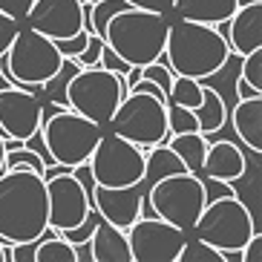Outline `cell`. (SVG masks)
I'll return each instance as SVG.
<instances>
[{
	"label": "cell",
	"mask_w": 262,
	"mask_h": 262,
	"mask_svg": "<svg viewBox=\"0 0 262 262\" xmlns=\"http://www.w3.org/2000/svg\"><path fill=\"white\" fill-rule=\"evenodd\" d=\"M49 228L47 182L29 167L0 173V242H29Z\"/></svg>",
	"instance_id": "1"
},
{
	"label": "cell",
	"mask_w": 262,
	"mask_h": 262,
	"mask_svg": "<svg viewBox=\"0 0 262 262\" xmlns=\"http://www.w3.org/2000/svg\"><path fill=\"white\" fill-rule=\"evenodd\" d=\"M228 55H231L228 40L210 24L187 20V17H179L170 24L167 40H164V58L173 75H187L199 81L210 78L222 70Z\"/></svg>",
	"instance_id": "2"
},
{
	"label": "cell",
	"mask_w": 262,
	"mask_h": 262,
	"mask_svg": "<svg viewBox=\"0 0 262 262\" xmlns=\"http://www.w3.org/2000/svg\"><path fill=\"white\" fill-rule=\"evenodd\" d=\"M170 20L162 12L124 6L107 20L104 43L118 52L130 67H147L164 55Z\"/></svg>",
	"instance_id": "3"
},
{
	"label": "cell",
	"mask_w": 262,
	"mask_h": 262,
	"mask_svg": "<svg viewBox=\"0 0 262 262\" xmlns=\"http://www.w3.org/2000/svg\"><path fill=\"white\" fill-rule=\"evenodd\" d=\"M61 61L63 55L55 49V40L26 26V29H17L15 40L0 55V72L9 78L12 86L38 95L40 84L58 72Z\"/></svg>",
	"instance_id": "4"
},
{
	"label": "cell",
	"mask_w": 262,
	"mask_h": 262,
	"mask_svg": "<svg viewBox=\"0 0 262 262\" xmlns=\"http://www.w3.org/2000/svg\"><path fill=\"white\" fill-rule=\"evenodd\" d=\"M40 136L47 141V150L55 162L75 164L86 162L101 139V124L90 121L86 116L70 107L40 110Z\"/></svg>",
	"instance_id": "5"
},
{
	"label": "cell",
	"mask_w": 262,
	"mask_h": 262,
	"mask_svg": "<svg viewBox=\"0 0 262 262\" xmlns=\"http://www.w3.org/2000/svg\"><path fill=\"white\" fill-rule=\"evenodd\" d=\"M193 231L199 239H205L208 245H213L216 251L225 254V251H242L245 242L251 239V233L259 231V228H256L248 205H242L231 193V196L205 202Z\"/></svg>",
	"instance_id": "6"
},
{
	"label": "cell",
	"mask_w": 262,
	"mask_h": 262,
	"mask_svg": "<svg viewBox=\"0 0 262 262\" xmlns=\"http://www.w3.org/2000/svg\"><path fill=\"white\" fill-rule=\"evenodd\" d=\"M124 93V75L104 67H81L67 86V107L104 127L110 124Z\"/></svg>",
	"instance_id": "7"
},
{
	"label": "cell",
	"mask_w": 262,
	"mask_h": 262,
	"mask_svg": "<svg viewBox=\"0 0 262 262\" xmlns=\"http://www.w3.org/2000/svg\"><path fill=\"white\" fill-rule=\"evenodd\" d=\"M147 202L159 219L176 225L182 231H193V225L205 208V185L196 173H173L150 185Z\"/></svg>",
	"instance_id": "8"
},
{
	"label": "cell",
	"mask_w": 262,
	"mask_h": 262,
	"mask_svg": "<svg viewBox=\"0 0 262 262\" xmlns=\"http://www.w3.org/2000/svg\"><path fill=\"white\" fill-rule=\"evenodd\" d=\"M113 133L124 136V139L136 141L139 147H153L162 144L170 136L167 130V101L150 93H139L133 90L130 95H124L118 101L116 113L110 118Z\"/></svg>",
	"instance_id": "9"
},
{
	"label": "cell",
	"mask_w": 262,
	"mask_h": 262,
	"mask_svg": "<svg viewBox=\"0 0 262 262\" xmlns=\"http://www.w3.org/2000/svg\"><path fill=\"white\" fill-rule=\"evenodd\" d=\"M90 170L95 176V185L107 187H124V185H139L144 173V153L139 144L124 139L118 133L104 136L101 133L95 150L90 153Z\"/></svg>",
	"instance_id": "10"
},
{
	"label": "cell",
	"mask_w": 262,
	"mask_h": 262,
	"mask_svg": "<svg viewBox=\"0 0 262 262\" xmlns=\"http://www.w3.org/2000/svg\"><path fill=\"white\" fill-rule=\"evenodd\" d=\"M124 233L130 242L133 262H176L187 239L182 228L164 222L159 216H147V219L139 216Z\"/></svg>",
	"instance_id": "11"
},
{
	"label": "cell",
	"mask_w": 262,
	"mask_h": 262,
	"mask_svg": "<svg viewBox=\"0 0 262 262\" xmlns=\"http://www.w3.org/2000/svg\"><path fill=\"white\" fill-rule=\"evenodd\" d=\"M47 202H49V228H55L58 233L81 225L90 213V208H93L90 196L75 182L72 173L47 179Z\"/></svg>",
	"instance_id": "12"
},
{
	"label": "cell",
	"mask_w": 262,
	"mask_h": 262,
	"mask_svg": "<svg viewBox=\"0 0 262 262\" xmlns=\"http://www.w3.org/2000/svg\"><path fill=\"white\" fill-rule=\"evenodd\" d=\"M0 127L3 139L26 141L32 133L40 130V101L35 93H26L20 86H3L0 90Z\"/></svg>",
	"instance_id": "13"
},
{
	"label": "cell",
	"mask_w": 262,
	"mask_h": 262,
	"mask_svg": "<svg viewBox=\"0 0 262 262\" xmlns=\"http://www.w3.org/2000/svg\"><path fill=\"white\" fill-rule=\"evenodd\" d=\"M24 20L52 40L70 38L81 32V0H32Z\"/></svg>",
	"instance_id": "14"
},
{
	"label": "cell",
	"mask_w": 262,
	"mask_h": 262,
	"mask_svg": "<svg viewBox=\"0 0 262 262\" xmlns=\"http://www.w3.org/2000/svg\"><path fill=\"white\" fill-rule=\"evenodd\" d=\"M141 182L139 185H124V187H107L95 185L93 187V208L98 210L101 219L127 231L136 219L141 216Z\"/></svg>",
	"instance_id": "15"
},
{
	"label": "cell",
	"mask_w": 262,
	"mask_h": 262,
	"mask_svg": "<svg viewBox=\"0 0 262 262\" xmlns=\"http://www.w3.org/2000/svg\"><path fill=\"white\" fill-rule=\"evenodd\" d=\"M228 47L236 55H248L262 47V0L236 6L228 17Z\"/></svg>",
	"instance_id": "16"
},
{
	"label": "cell",
	"mask_w": 262,
	"mask_h": 262,
	"mask_svg": "<svg viewBox=\"0 0 262 262\" xmlns=\"http://www.w3.org/2000/svg\"><path fill=\"white\" fill-rule=\"evenodd\" d=\"M248 162L239 153V147L233 141H210L205 150V162H202V173L208 179H219V182H239L245 176Z\"/></svg>",
	"instance_id": "17"
},
{
	"label": "cell",
	"mask_w": 262,
	"mask_h": 262,
	"mask_svg": "<svg viewBox=\"0 0 262 262\" xmlns=\"http://www.w3.org/2000/svg\"><path fill=\"white\" fill-rule=\"evenodd\" d=\"M90 245H93V262H133L127 233L101 216L95 222L93 236H90Z\"/></svg>",
	"instance_id": "18"
},
{
	"label": "cell",
	"mask_w": 262,
	"mask_h": 262,
	"mask_svg": "<svg viewBox=\"0 0 262 262\" xmlns=\"http://www.w3.org/2000/svg\"><path fill=\"white\" fill-rule=\"evenodd\" d=\"M233 133L245 141L254 153L262 150V95H251V98H239V104L231 113Z\"/></svg>",
	"instance_id": "19"
},
{
	"label": "cell",
	"mask_w": 262,
	"mask_h": 262,
	"mask_svg": "<svg viewBox=\"0 0 262 262\" xmlns=\"http://www.w3.org/2000/svg\"><path fill=\"white\" fill-rule=\"evenodd\" d=\"M236 0H173V12L187 20H199V24H210L216 20H228L236 12Z\"/></svg>",
	"instance_id": "20"
},
{
	"label": "cell",
	"mask_w": 262,
	"mask_h": 262,
	"mask_svg": "<svg viewBox=\"0 0 262 262\" xmlns=\"http://www.w3.org/2000/svg\"><path fill=\"white\" fill-rule=\"evenodd\" d=\"M185 162L176 156V150L170 144H153V150L144 156V173H141V185H153L164 176H173V173H185Z\"/></svg>",
	"instance_id": "21"
},
{
	"label": "cell",
	"mask_w": 262,
	"mask_h": 262,
	"mask_svg": "<svg viewBox=\"0 0 262 262\" xmlns=\"http://www.w3.org/2000/svg\"><path fill=\"white\" fill-rule=\"evenodd\" d=\"M225 98L219 93H216L213 86H205L202 84V104L196 110H193V116H196V121H199V133H213V130H222L225 127Z\"/></svg>",
	"instance_id": "22"
},
{
	"label": "cell",
	"mask_w": 262,
	"mask_h": 262,
	"mask_svg": "<svg viewBox=\"0 0 262 262\" xmlns=\"http://www.w3.org/2000/svg\"><path fill=\"white\" fill-rule=\"evenodd\" d=\"M170 147L176 150V156L185 162L187 173H202V162H205V150H208V139L202 136L199 130L193 133H176L170 139Z\"/></svg>",
	"instance_id": "23"
},
{
	"label": "cell",
	"mask_w": 262,
	"mask_h": 262,
	"mask_svg": "<svg viewBox=\"0 0 262 262\" xmlns=\"http://www.w3.org/2000/svg\"><path fill=\"white\" fill-rule=\"evenodd\" d=\"M78 70H81V63H78L75 58H63L61 67H58V72L40 84L43 95H47L52 104H58V107H67V86H70L72 75H75Z\"/></svg>",
	"instance_id": "24"
},
{
	"label": "cell",
	"mask_w": 262,
	"mask_h": 262,
	"mask_svg": "<svg viewBox=\"0 0 262 262\" xmlns=\"http://www.w3.org/2000/svg\"><path fill=\"white\" fill-rule=\"evenodd\" d=\"M167 104L196 110L202 104V81L199 78H187V75H173V84L167 90Z\"/></svg>",
	"instance_id": "25"
},
{
	"label": "cell",
	"mask_w": 262,
	"mask_h": 262,
	"mask_svg": "<svg viewBox=\"0 0 262 262\" xmlns=\"http://www.w3.org/2000/svg\"><path fill=\"white\" fill-rule=\"evenodd\" d=\"M176 262H225V259H222V251H216L213 245H208L205 239L196 236V239H185Z\"/></svg>",
	"instance_id": "26"
},
{
	"label": "cell",
	"mask_w": 262,
	"mask_h": 262,
	"mask_svg": "<svg viewBox=\"0 0 262 262\" xmlns=\"http://www.w3.org/2000/svg\"><path fill=\"white\" fill-rule=\"evenodd\" d=\"M12 167H29L35 173H43V159L35 150L20 144L15 150H6V156H3V170H12Z\"/></svg>",
	"instance_id": "27"
},
{
	"label": "cell",
	"mask_w": 262,
	"mask_h": 262,
	"mask_svg": "<svg viewBox=\"0 0 262 262\" xmlns=\"http://www.w3.org/2000/svg\"><path fill=\"white\" fill-rule=\"evenodd\" d=\"M167 130H170V136L193 133V130H199V121L193 116V110L179 107V104H167Z\"/></svg>",
	"instance_id": "28"
},
{
	"label": "cell",
	"mask_w": 262,
	"mask_h": 262,
	"mask_svg": "<svg viewBox=\"0 0 262 262\" xmlns=\"http://www.w3.org/2000/svg\"><path fill=\"white\" fill-rule=\"evenodd\" d=\"M239 63H242V67H239V75L245 78L256 93H262V47L254 49V52H248V55H242Z\"/></svg>",
	"instance_id": "29"
},
{
	"label": "cell",
	"mask_w": 262,
	"mask_h": 262,
	"mask_svg": "<svg viewBox=\"0 0 262 262\" xmlns=\"http://www.w3.org/2000/svg\"><path fill=\"white\" fill-rule=\"evenodd\" d=\"M86 40H90V32L81 29V32H75V35H70V38H58L55 40V49H58L63 58H75V55L86 47Z\"/></svg>",
	"instance_id": "30"
},
{
	"label": "cell",
	"mask_w": 262,
	"mask_h": 262,
	"mask_svg": "<svg viewBox=\"0 0 262 262\" xmlns=\"http://www.w3.org/2000/svg\"><path fill=\"white\" fill-rule=\"evenodd\" d=\"M101 47H104V38H98V35H90V40H86V47L75 55V61L81 63V67H98Z\"/></svg>",
	"instance_id": "31"
},
{
	"label": "cell",
	"mask_w": 262,
	"mask_h": 262,
	"mask_svg": "<svg viewBox=\"0 0 262 262\" xmlns=\"http://www.w3.org/2000/svg\"><path fill=\"white\" fill-rule=\"evenodd\" d=\"M98 67H104V70H110V72H118V75H127L130 72V63L124 61L118 52H113V49L104 43L101 47V58H98Z\"/></svg>",
	"instance_id": "32"
},
{
	"label": "cell",
	"mask_w": 262,
	"mask_h": 262,
	"mask_svg": "<svg viewBox=\"0 0 262 262\" xmlns=\"http://www.w3.org/2000/svg\"><path fill=\"white\" fill-rule=\"evenodd\" d=\"M17 29H20V20H15V17H9L0 12V55L9 49V43L15 40Z\"/></svg>",
	"instance_id": "33"
},
{
	"label": "cell",
	"mask_w": 262,
	"mask_h": 262,
	"mask_svg": "<svg viewBox=\"0 0 262 262\" xmlns=\"http://www.w3.org/2000/svg\"><path fill=\"white\" fill-rule=\"evenodd\" d=\"M29 6H32V0H0V12L15 17V20H24Z\"/></svg>",
	"instance_id": "34"
},
{
	"label": "cell",
	"mask_w": 262,
	"mask_h": 262,
	"mask_svg": "<svg viewBox=\"0 0 262 262\" xmlns=\"http://www.w3.org/2000/svg\"><path fill=\"white\" fill-rule=\"evenodd\" d=\"M259 259H262V233L254 231L251 239L245 242V248H242V262H259Z\"/></svg>",
	"instance_id": "35"
},
{
	"label": "cell",
	"mask_w": 262,
	"mask_h": 262,
	"mask_svg": "<svg viewBox=\"0 0 262 262\" xmlns=\"http://www.w3.org/2000/svg\"><path fill=\"white\" fill-rule=\"evenodd\" d=\"M202 185H205V199H219V196H231V182H219V179H208L205 176V182H202Z\"/></svg>",
	"instance_id": "36"
},
{
	"label": "cell",
	"mask_w": 262,
	"mask_h": 262,
	"mask_svg": "<svg viewBox=\"0 0 262 262\" xmlns=\"http://www.w3.org/2000/svg\"><path fill=\"white\" fill-rule=\"evenodd\" d=\"M130 6L136 9H150V12H162V15H167V12H173V0H127Z\"/></svg>",
	"instance_id": "37"
},
{
	"label": "cell",
	"mask_w": 262,
	"mask_h": 262,
	"mask_svg": "<svg viewBox=\"0 0 262 262\" xmlns=\"http://www.w3.org/2000/svg\"><path fill=\"white\" fill-rule=\"evenodd\" d=\"M75 262H93V245H90V239L84 242H75Z\"/></svg>",
	"instance_id": "38"
},
{
	"label": "cell",
	"mask_w": 262,
	"mask_h": 262,
	"mask_svg": "<svg viewBox=\"0 0 262 262\" xmlns=\"http://www.w3.org/2000/svg\"><path fill=\"white\" fill-rule=\"evenodd\" d=\"M236 95H239V98H251V95H262V93H256V90L248 84L242 75H236Z\"/></svg>",
	"instance_id": "39"
},
{
	"label": "cell",
	"mask_w": 262,
	"mask_h": 262,
	"mask_svg": "<svg viewBox=\"0 0 262 262\" xmlns=\"http://www.w3.org/2000/svg\"><path fill=\"white\" fill-rule=\"evenodd\" d=\"M3 156H6V147H3V136H0V173H3Z\"/></svg>",
	"instance_id": "40"
},
{
	"label": "cell",
	"mask_w": 262,
	"mask_h": 262,
	"mask_svg": "<svg viewBox=\"0 0 262 262\" xmlns=\"http://www.w3.org/2000/svg\"><path fill=\"white\" fill-rule=\"evenodd\" d=\"M3 86H12V84H9V78L3 75V72H0V90H3Z\"/></svg>",
	"instance_id": "41"
},
{
	"label": "cell",
	"mask_w": 262,
	"mask_h": 262,
	"mask_svg": "<svg viewBox=\"0 0 262 262\" xmlns=\"http://www.w3.org/2000/svg\"><path fill=\"white\" fill-rule=\"evenodd\" d=\"M239 6H245V3H256V0H236Z\"/></svg>",
	"instance_id": "42"
},
{
	"label": "cell",
	"mask_w": 262,
	"mask_h": 262,
	"mask_svg": "<svg viewBox=\"0 0 262 262\" xmlns=\"http://www.w3.org/2000/svg\"><path fill=\"white\" fill-rule=\"evenodd\" d=\"M0 262H3V242H0Z\"/></svg>",
	"instance_id": "43"
}]
</instances>
